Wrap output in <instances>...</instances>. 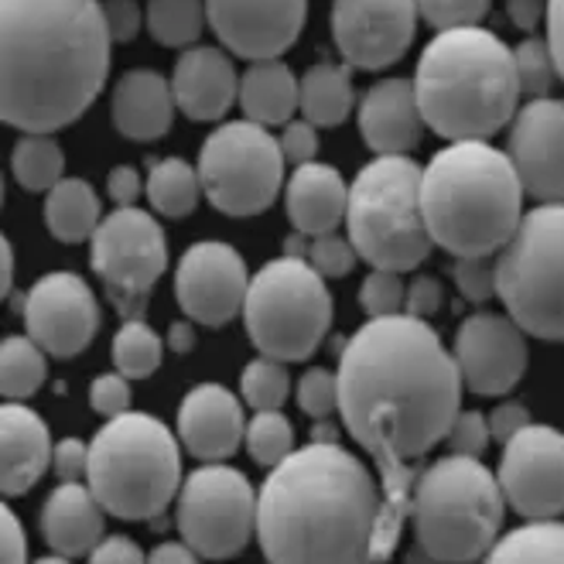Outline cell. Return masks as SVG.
Listing matches in <instances>:
<instances>
[{
    "label": "cell",
    "instance_id": "9f6ffc18",
    "mask_svg": "<svg viewBox=\"0 0 564 564\" xmlns=\"http://www.w3.org/2000/svg\"><path fill=\"white\" fill-rule=\"evenodd\" d=\"M547 45L557 65V79L564 83V0H547Z\"/></svg>",
    "mask_w": 564,
    "mask_h": 564
},
{
    "label": "cell",
    "instance_id": "44dd1931",
    "mask_svg": "<svg viewBox=\"0 0 564 564\" xmlns=\"http://www.w3.org/2000/svg\"><path fill=\"white\" fill-rule=\"evenodd\" d=\"M178 438L198 462H223L247 442L243 408L234 390L203 383L188 390L178 408Z\"/></svg>",
    "mask_w": 564,
    "mask_h": 564
},
{
    "label": "cell",
    "instance_id": "cb8c5ba5",
    "mask_svg": "<svg viewBox=\"0 0 564 564\" xmlns=\"http://www.w3.org/2000/svg\"><path fill=\"white\" fill-rule=\"evenodd\" d=\"M52 435L48 424L24 404L0 408V489L24 496L52 466Z\"/></svg>",
    "mask_w": 564,
    "mask_h": 564
},
{
    "label": "cell",
    "instance_id": "680465c9",
    "mask_svg": "<svg viewBox=\"0 0 564 564\" xmlns=\"http://www.w3.org/2000/svg\"><path fill=\"white\" fill-rule=\"evenodd\" d=\"M151 561H158V564H192V561H198V554L185 541L182 544H158Z\"/></svg>",
    "mask_w": 564,
    "mask_h": 564
},
{
    "label": "cell",
    "instance_id": "9c48e42d",
    "mask_svg": "<svg viewBox=\"0 0 564 564\" xmlns=\"http://www.w3.org/2000/svg\"><path fill=\"white\" fill-rule=\"evenodd\" d=\"M496 297L538 339H564V203L530 209L496 257Z\"/></svg>",
    "mask_w": 564,
    "mask_h": 564
},
{
    "label": "cell",
    "instance_id": "d590c367",
    "mask_svg": "<svg viewBox=\"0 0 564 564\" xmlns=\"http://www.w3.org/2000/svg\"><path fill=\"white\" fill-rule=\"evenodd\" d=\"M161 339L144 318H123V328L113 336V362L117 373L127 380H148L161 367Z\"/></svg>",
    "mask_w": 564,
    "mask_h": 564
},
{
    "label": "cell",
    "instance_id": "277c9868",
    "mask_svg": "<svg viewBox=\"0 0 564 564\" xmlns=\"http://www.w3.org/2000/svg\"><path fill=\"white\" fill-rule=\"evenodd\" d=\"M414 93L424 123L448 141H486L517 117L513 52L486 28H452L421 52Z\"/></svg>",
    "mask_w": 564,
    "mask_h": 564
},
{
    "label": "cell",
    "instance_id": "836d02e7",
    "mask_svg": "<svg viewBox=\"0 0 564 564\" xmlns=\"http://www.w3.org/2000/svg\"><path fill=\"white\" fill-rule=\"evenodd\" d=\"M496 564H517V561H564V523L551 520H530L520 530H510L503 541H496L492 551L486 554Z\"/></svg>",
    "mask_w": 564,
    "mask_h": 564
},
{
    "label": "cell",
    "instance_id": "5b68a950",
    "mask_svg": "<svg viewBox=\"0 0 564 564\" xmlns=\"http://www.w3.org/2000/svg\"><path fill=\"white\" fill-rule=\"evenodd\" d=\"M424 223L455 257H492L523 219V185L510 154L486 141H452L421 178Z\"/></svg>",
    "mask_w": 564,
    "mask_h": 564
},
{
    "label": "cell",
    "instance_id": "8992f818",
    "mask_svg": "<svg viewBox=\"0 0 564 564\" xmlns=\"http://www.w3.org/2000/svg\"><path fill=\"white\" fill-rule=\"evenodd\" d=\"M503 489L479 458L448 455L427 466L411 486V510L417 547L445 564L479 561L500 541Z\"/></svg>",
    "mask_w": 564,
    "mask_h": 564
},
{
    "label": "cell",
    "instance_id": "8d00e7d4",
    "mask_svg": "<svg viewBox=\"0 0 564 564\" xmlns=\"http://www.w3.org/2000/svg\"><path fill=\"white\" fill-rule=\"evenodd\" d=\"M240 393L253 411H281V404L291 393V380L281 359L260 356L240 377Z\"/></svg>",
    "mask_w": 564,
    "mask_h": 564
},
{
    "label": "cell",
    "instance_id": "83f0119b",
    "mask_svg": "<svg viewBox=\"0 0 564 564\" xmlns=\"http://www.w3.org/2000/svg\"><path fill=\"white\" fill-rule=\"evenodd\" d=\"M240 107L253 123L284 127L302 110V79H294L281 58H260L240 79Z\"/></svg>",
    "mask_w": 564,
    "mask_h": 564
},
{
    "label": "cell",
    "instance_id": "3957f363",
    "mask_svg": "<svg viewBox=\"0 0 564 564\" xmlns=\"http://www.w3.org/2000/svg\"><path fill=\"white\" fill-rule=\"evenodd\" d=\"M383 496L339 445L312 442L271 469L257 496L260 551L274 564L373 561Z\"/></svg>",
    "mask_w": 564,
    "mask_h": 564
},
{
    "label": "cell",
    "instance_id": "d6986e66",
    "mask_svg": "<svg viewBox=\"0 0 564 564\" xmlns=\"http://www.w3.org/2000/svg\"><path fill=\"white\" fill-rule=\"evenodd\" d=\"M209 28L240 58L284 55L308 18V0H206Z\"/></svg>",
    "mask_w": 564,
    "mask_h": 564
},
{
    "label": "cell",
    "instance_id": "d4e9b609",
    "mask_svg": "<svg viewBox=\"0 0 564 564\" xmlns=\"http://www.w3.org/2000/svg\"><path fill=\"white\" fill-rule=\"evenodd\" d=\"M104 503L96 500V492L89 486L62 482L42 507V534L55 557L73 561L86 557L96 551V544L104 541Z\"/></svg>",
    "mask_w": 564,
    "mask_h": 564
},
{
    "label": "cell",
    "instance_id": "8fae6325",
    "mask_svg": "<svg viewBox=\"0 0 564 564\" xmlns=\"http://www.w3.org/2000/svg\"><path fill=\"white\" fill-rule=\"evenodd\" d=\"M203 195L226 216H257L274 206L284 185V151L253 120L223 123L198 151Z\"/></svg>",
    "mask_w": 564,
    "mask_h": 564
},
{
    "label": "cell",
    "instance_id": "ffe728a7",
    "mask_svg": "<svg viewBox=\"0 0 564 564\" xmlns=\"http://www.w3.org/2000/svg\"><path fill=\"white\" fill-rule=\"evenodd\" d=\"M510 161L527 195L564 203V99H530L513 117Z\"/></svg>",
    "mask_w": 564,
    "mask_h": 564
},
{
    "label": "cell",
    "instance_id": "7c38bea8",
    "mask_svg": "<svg viewBox=\"0 0 564 564\" xmlns=\"http://www.w3.org/2000/svg\"><path fill=\"white\" fill-rule=\"evenodd\" d=\"M89 263L104 278V291L120 318H144L148 297L169 268V243L158 219L138 206H120L96 226Z\"/></svg>",
    "mask_w": 564,
    "mask_h": 564
},
{
    "label": "cell",
    "instance_id": "db71d44e",
    "mask_svg": "<svg viewBox=\"0 0 564 564\" xmlns=\"http://www.w3.org/2000/svg\"><path fill=\"white\" fill-rule=\"evenodd\" d=\"M530 424V414H527V408L523 404H517V401H510V404H500L492 411V417H489V431H492V438H500V442H510L517 431H523Z\"/></svg>",
    "mask_w": 564,
    "mask_h": 564
},
{
    "label": "cell",
    "instance_id": "484cf974",
    "mask_svg": "<svg viewBox=\"0 0 564 564\" xmlns=\"http://www.w3.org/2000/svg\"><path fill=\"white\" fill-rule=\"evenodd\" d=\"M175 89L151 69L127 73L113 89V123L127 141H161L175 120Z\"/></svg>",
    "mask_w": 564,
    "mask_h": 564
},
{
    "label": "cell",
    "instance_id": "f1b7e54d",
    "mask_svg": "<svg viewBox=\"0 0 564 564\" xmlns=\"http://www.w3.org/2000/svg\"><path fill=\"white\" fill-rule=\"evenodd\" d=\"M99 219V195L83 178H62L45 195V226L48 234L62 243H83L93 240Z\"/></svg>",
    "mask_w": 564,
    "mask_h": 564
},
{
    "label": "cell",
    "instance_id": "c3c4849f",
    "mask_svg": "<svg viewBox=\"0 0 564 564\" xmlns=\"http://www.w3.org/2000/svg\"><path fill=\"white\" fill-rule=\"evenodd\" d=\"M104 14H107V28L113 42H134L148 18L141 14L138 0H104Z\"/></svg>",
    "mask_w": 564,
    "mask_h": 564
},
{
    "label": "cell",
    "instance_id": "e575fe53",
    "mask_svg": "<svg viewBox=\"0 0 564 564\" xmlns=\"http://www.w3.org/2000/svg\"><path fill=\"white\" fill-rule=\"evenodd\" d=\"M65 154L52 134H24L11 154V175L28 192H52L62 182Z\"/></svg>",
    "mask_w": 564,
    "mask_h": 564
},
{
    "label": "cell",
    "instance_id": "f35d334b",
    "mask_svg": "<svg viewBox=\"0 0 564 564\" xmlns=\"http://www.w3.org/2000/svg\"><path fill=\"white\" fill-rule=\"evenodd\" d=\"M513 65H517V79H520V93L530 99H541L551 93V86L557 83V65L551 55V45L541 39H527L513 48Z\"/></svg>",
    "mask_w": 564,
    "mask_h": 564
},
{
    "label": "cell",
    "instance_id": "4316f807",
    "mask_svg": "<svg viewBox=\"0 0 564 564\" xmlns=\"http://www.w3.org/2000/svg\"><path fill=\"white\" fill-rule=\"evenodd\" d=\"M284 203H288V216L297 234L322 237V234H332V229L346 219L349 188L336 169L308 161L294 169L288 192H284Z\"/></svg>",
    "mask_w": 564,
    "mask_h": 564
},
{
    "label": "cell",
    "instance_id": "4dcf8cb0",
    "mask_svg": "<svg viewBox=\"0 0 564 564\" xmlns=\"http://www.w3.org/2000/svg\"><path fill=\"white\" fill-rule=\"evenodd\" d=\"M198 195H203V178H198V169H192L182 158H164L158 161L151 175H148V198L154 213L169 216V219H182L198 206Z\"/></svg>",
    "mask_w": 564,
    "mask_h": 564
},
{
    "label": "cell",
    "instance_id": "ac0fdd59",
    "mask_svg": "<svg viewBox=\"0 0 564 564\" xmlns=\"http://www.w3.org/2000/svg\"><path fill=\"white\" fill-rule=\"evenodd\" d=\"M455 362L462 383L473 393L503 397L527 373L523 328L507 315H492V312L469 315L455 336Z\"/></svg>",
    "mask_w": 564,
    "mask_h": 564
},
{
    "label": "cell",
    "instance_id": "bcb514c9",
    "mask_svg": "<svg viewBox=\"0 0 564 564\" xmlns=\"http://www.w3.org/2000/svg\"><path fill=\"white\" fill-rule=\"evenodd\" d=\"M130 383L123 373H104V377H96L89 383V404L96 414H104V417H117L130 408Z\"/></svg>",
    "mask_w": 564,
    "mask_h": 564
},
{
    "label": "cell",
    "instance_id": "603a6c76",
    "mask_svg": "<svg viewBox=\"0 0 564 564\" xmlns=\"http://www.w3.org/2000/svg\"><path fill=\"white\" fill-rule=\"evenodd\" d=\"M172 89L178 110L198 123L223 120L240 96L237 69L229 55L223 48H206V45L182 52L172 73Z\"/></svg>",
    "mask_w": 564,
    "mask_h": 564
},
{
    "label": "cell",
    "instance_id": "60d3db41",
    "mask_svg": "<svg viewBox=\"0 0 564 564\" xmlns=\"http://www.w3.org/2000/svg\"><path fill=\"white\" fill-rule=\"evenodd\" d=\"M356 247H352V240H346V237H339L336 229L332 234H322V237H312V243H308V263L312 268L322 274V278H346V274H352V268H356Z\"/></svg>",
    "mask_w": 564,
    "mask_h": 564
},
{
    "label": "cell",
    "instance_id": "94428289",
    "mask_svg": "<svg viewBox=\"0 0 564 564\" xmlns=\"http://www.w3.org/2000/svg\"><path fill=\"white\" fill-rule=\"evenodd\" d=\"M336 435H339V427L328 424V417H318V424L312 427V442H322V445H336Z\"/></svg>",
    "mask_w": 564,
    "mask_h": 564
},
{
    "label": "cell",
    "instance_id": "2e32d148",
    "mask_svg": "<svg viewBox=\"0 0 564 564\" xmlns=\"http://www.w3.org/2000/svg\"><path fill=\"white\" fill-rule=\"evenodd\" d=\"M24 328L48 356L73 359L99 332V305L93 288L69 271L45 274L21 297Z\"/></svg>",
    "mask_w": 564,
    "mask_h": 564
},
{
    "label": "cell",
    "instance_id": "7dc6e473",
    "mask_svg": "<svg viewBox=\"0 0 564 564\" xmlns=\"http://www.w3.org/2000/svg\"><path fill=\"white\" fill-rule=\"evenodd\" d=\"M278 141H281L284 161L308 164V161L318 158V134H315V123H308V120H291V123H284V134Z\"/></svg>",
    "mask_w": 564,
    "mask_h": 564
},
{
    "label": "cell",
    "instance_id": "1f68e13d",
    "mask_svg": "<svg viewBox=\"0 0 564 564\" xmlns=\"http://www.w3.org/2000/svg\"><path fill=\"white\" fill-rule=\"evenodd\" d=\"M45 377V349L31 336H8L0 346V393L8 401H24L42 390Z\"/></svg>",
    "mask_w": 564,
    "mask_h": 564
},
{
    "label": "cell",
    "instance_id": "74e56055",
    "mask_svg": "<svg viewBox=\"0 0 564 564\" xmlns=\"http://www.w3.org/2000/svg\"><path fill=\"white\" fill-rule=\"evenodd\" d=\"M247 452L253 462L274 469L294 452V427L281 411H257V417L247 424Z\"/></svg>",
    "mask_w": 564,
    "mask_h": 564
},
{
    "label": "cell",
    "instance_id": "30bf717a",
    "mask_svg": "<svg viewBox=\"0 0 564 564\" xmlns=\"http://www.w3.org/2000/svg\"><path fill=\"white\" fill-rule=\"evenodd\" d=\"M243 322L260 356L305 362L332 325V294L305 257L271 260L250 278Z\"/></svg>",
    "mask_w": 564,
    "mask_h": 564
},
{
    "label": "cell",
    "instance_id": "5bb4252c",
    "mask_svg": "<svg viewBox=\"0 0 564 564\" xmlns=\"http://www.w3.org/2000/svg\"><path fill=\"white\" fill-rule=\"evenodd\" d=\"M500 489L513 513L551 520L564 513V435L547 424H527L503 442Z\"/></svg>",
    "mask_w": 564,
    "mask_h": 564
},
{
    "label": "cell",
    "instance_id": "e0dca14e",
    "mask_svg": "<svg viewBox=\"0 0 564 564\" xmlns=\"http://www.w3.org/2000/svg\"><path fill=\"white\" fill-rule=\"evenodd\" d=\"M247 263L229 243L203 240L182 253L175 271V297L192 322L209 328L234 322L247 305Z\"/></svg>",
    "mask_w": 564,
    "mask_h": 564
},
{
    "label": "cell",
    "instance_id": "4fadbf2b",
    "mask_svg": "<svg viewBox=\"0 0 564 564\" xmlns=\"http://www.w3.org/2000/svg\"><path fill=\"white\" fill-rule=\"evenodd\" d=\"M178 530L198 557H237L257 530V492L250 479L229 466L195 469L182 486Z\"/></svg>",
    "mask_w": 564,
    "mask_h": 564
},
{
    "label": "cell",
    "instance_id": "816d5d0a",
    "mask_svg": "<svg viewBox=\"0 0 564 564\" xmlns=\"http://www.w3.org/2000/svg\"><path fill=\"white\" fill-rule=\"evenodd\" d=\"M89 557L93 561H104V564H141L144 561V551L138 547V541H130L127 534H113V538L99 541Z\"/></svg>",
    "mask_w": 564,
    "mask_h": 564
},
{
    "label": "cell",
    "instance_id": "7bdbcfd3",
    "mask_svg": "<svg viewBox=\"0 0 564 564\" xmlns=\"http://www.w3.org/2000/svg\"><path fill=\"white\" fill-rule=\"evenodd\" d=\"M297 408L308 417H332L339 411V373L308 370L297 380Z\"/></svg>",
    "mask_w": 564,
    "mask_h": 564
},
{
    "label": "cell",
    "instance_id": "ba28073f",
    "mask_svg": "<svg viewBox=\"0 0 564 564\" xmlns=\"http://www.w3.org/2000/svg\"><path fill=\"white\" fill-rule=\"evenodd\" d=\"M424 169L408 154H377L349 185L346 226L356 253L383 271H414L435 247L421 203Z\"/></svg>",
    "mask_w": 564,
    "mask_h": 564
},
{
    "label": "cell",
    "instance_id": "11a10c76",
    "mask_svg": "<svg viewBox=\"0 0 564 564\" xmlns=\"http://www.w3.org/2000/svg\"><path fill=\"white\" fill-rule=\"evenodd\" d=\"M107 192L117 206H134L141 195V175L134 169H127V164H120V169L107 175Z\"/></svg>",
    "mask_w": 564,
    "mask_h": 564
},
{
    "label": "cell",
    "instance_id": "7a4b0ae2",
    "mask_svg": "<svg viewBox=\"0 0 564 564\" xmlns=\"http://www.w3.org/2000/svg\"><path fill=\"white\" fill-rule=\"evenodd\" d=\"M99 0H0V117L24 134L76 123L110 73Z\"/></svg>",
    "mask_w": 564,
    "mask_h": 564
},
{
    "label": "cell",
    "instance_id": "f546056e",
    "mask_svg": "<svg viewBox=\"0 0 564 564\" xmlns=\"http://www.w3.org/2000/svg\"><path fill=\"white\" fill-rule=\"evenodd\" d=\"M352 79L346 65L318 62L302 79V113L315 127H339L352 113Z\"/></svg>",
    "mask_w": 564,
    "mask_h": 564
},
{
    "label": "cell",
    "instance_id": "b9f144b4",
    "mask_svg": "<svg viewBox=\"0 0 564 564\" xmlns=\"http://www.w3.org/2000/svg\"><path fill=\"white\" fill-rule=\"evenodd\" d=\"M417 14L438 31L473 28L489 14V0H417Z\"/></svg>",
    "mask_w": 564,
    "mask_h": 564
},
{
    "label": "cell",
    "instance_id": "6f0895ef",
    "mask_svg": "<svg viewBox=\"0 0 564 564\" xmlns=\"http://www.w3.org/2000/svg\"><path fill=\"white\" fill-rule=\"evenodd\" d=\"M544 11H547L544 0H507V14L520 31H534Z\"/></svg>",
    "mask_w": 564,
    "mask_h": 564
},
{
    "label": "cell",
    "instance_id": "681fc988",
    "mask_svg": "<svg viewBox=\"0 0 564 564\" xmlns=\"http://www.w3.org/2000/svg\"><path fill=\"white\" fill-rule=\"evenodd\" d=\"M52 469L62 482H76L89 473V445L79 438H65L52 452Z\"/></svg>",
    "mask_w": 564,
    "mask_h": 564
},
{
    "label": "cell",
    "instance_id": "6da1fadb",
    "mask_svg": "<svg viewBox=\"0 0 564 564\" xmlns=\"http://www.w3.org/2000/svg\"><path fill=\"white\" fill-rule=\"evenodd\" d=\"M458 401V362L424 318H370L349 339L339 359V414L383 479L373 561L393 554L411 510L414 462L448 438Z\"/></svg>",
    "mask_w": 564,
    "mask_h": 564
},
{
    "label": "cell",
    "instance_id": "6125c7cd",
    "mask_svg": "<svg viewBox=\"0 0 564 564\" xmlns=\"http://www.w3.org/2000/svg\"><path fill=\"white\" fill-rule=\"evenodd\" d=\"M0 247H4V281H0V288H4V297L11 294V284H14V247L4 240V243H0Z\"/></svg>",
    "mask_w": 564,
    "mask_h": 564
},
{
    "label": "cell",
    "instance_id": "d6a6232c",
    "mask_svg": "<svg viewBox=\"0 0 564 564\" xmlns=\"http://www.w3.org/2000/svg\"><path fill=\"white\" fill-rule=\"evenodd\" d=\"M206 21V0H148V31L164 48L195 45Z\"/></svg>",
    "mask_w": 564,
    "mask_h": 564
},
{
    "label": "cell",
    "instance_id": "ab89813d",
    "mask_svg": "<svg viewBox=\"0 0 564 564\" xmlns=\"http://www.w3.org/2000/svg\"><path fill=\"white\" fill-rule=\"evenodd\" d=\"M404 297H408V288H404L401 274L383 271V268H373V274L362 281V288H359V305H362V312H367L370 318L401 315Z\"/></svg>",
    "mask_w": 564,
    "mask_h": 564
},
{
    "label": "cell",
    "instance_id": "f5cc1de1",
    "mask_svg": "<svg viewBox=\"0 0 564 564\" xmlns=\"http://www.w3.org/2000/svg\"><path fill=\"white\" fill-rule=\"evenodd\" d=\"M0 557L4 564H18L28 557V541H24V530L18 523V517L4 507L0 510Z\"/></svg>",
    "mask_w": 564,
    "mask_h": 564
},
{
    "label": "cell",
    "instance_id": "52a82bcc",
    "mask_svg": "<svg viewBox=\"0 0 564 564\" xmlns=\"http://www.w3.org/2000/svg\"><path fill=\"white\" fill-rule=\"evenodd\" d=\"M86 482L110 517L154 520L182 482L178 438L161 421L123 411L93 438Z\"/></svg>",
    "mask_w": 564,
    "mask_h": 564
},
{
    "label": "cell",
    "instance_id": "ee69618b",
    "mask_svg": "<svg viewBox=\"0 0 564 564\" xmlns=\"http://www.w3.org/2000/svg\"><path fill=\"white\" fill-rule=\"evenodd\" d=\"M455 284L462 297L473 305H482L496 294V263L489 257H458L455 263Z\"/></svg>",
    "mask_w": 564,
    "mask_h": 564
},
{
    "label": "cell",
    "instance_id": "f907efd6",
    "mask_svg": "<svg viewBox=\"0 0 564 564\" xmlns=\"http://www.w3.org/2000/svg\"><path fill=\"white\" fill-rule=\"evenodd\" d=\"M442 302H445V291H442V281L438 278H427V274H421V278H414L411 281V288H408V297H404V308H408V315H414V318H431L438 308H442Z\"/></svg>",
    "mask_w": 564,
    "mask_h": 564
},
{
    "label": "cell",
    "instance_id": "91938a15",
    "mask_svg": "<svg viewBox=\"0 0 564 564\" xmlns=\"http://www.w3.org/2000/svg\"><path fill=\"white\" fill-rule=\"evenodd\" d=\"M169 346L175 349V352H192L195 349V328L188 325V322H175L172 325V336H169Z\"/></svg>",
    "mask_w": 564,
    "mask_h": 564
},
{
    "label": "cell",
    "instance_id": "9a60e30c",
    "mask_svg": "<svg viewBox=\"0 0 564 564\" xmlns=\"http://www.w3.org/2000/svg\"><path fill=\"white\" fill-rule=\"evenodd\" d=\"M417 31V0H336L332 39L339 55L362 73L401 62Z\"/></svg>",
    "mask_w": 564,
    "mask_h": 564
},
{
    "label": "cell",
    "instance_id": "7402d4cb",
    "mask_svg": "<svg viewBox=\"0 0 564 564\" xmlns=\"http://www.w3.org/2000/svg\"><path fill=\"white\" fill-rule=\"evenodd\" d=\"M424 117L414 83L383 79L359 104V134L373 154H408L421 144Z\"/></svg>",
    "mask_w": 564,
    "mask_h": 564
},
{
    "label": "cell",
    "instance_id": "f6af8a7d",
    "mask_svg": "<svg viewBox=\"0 0 564 564\" xmlns=\"http://www.w3.org/2000/svg\"><path fill=\"white\" fill-rule=\"evenodd\" d=\"M489 417H482L479 411H462L455 414L452 427H448V445L455 455H469V458H482V452L489 448Z\"/></svg>",
    "mask_w": 564,
    "mask_h": 564
}]
</instances>
